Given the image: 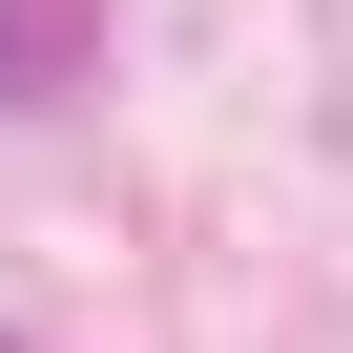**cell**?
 I'll return each instance as SVG.
<instances>
[{"label": "cell", "instance_id": "1", "mask_svg": "<svg viewBox=\"0 0 353 353\" xmlns=\"http://www.w3.org/2000/svg\"><path fill=\"white\" fill-rule=\"evenodd\" d=\"M104 63V0H0V104H63Z\"/></svg>", "mask_w": 353, "mask_h": 353}, {"label": "cell", "instance_id": "2", "mask_svg": "<svg viewBox=\"0 0 353 353\" xmlns=\"http://www.w3.org/2000/svg\"><path fill=\"white\" fill-rule=\"evenodd\" d=\"M0 353H21V332H0Z\"/></svg>", "mask_w": 353, "mask_h": 353}]
</instances>
